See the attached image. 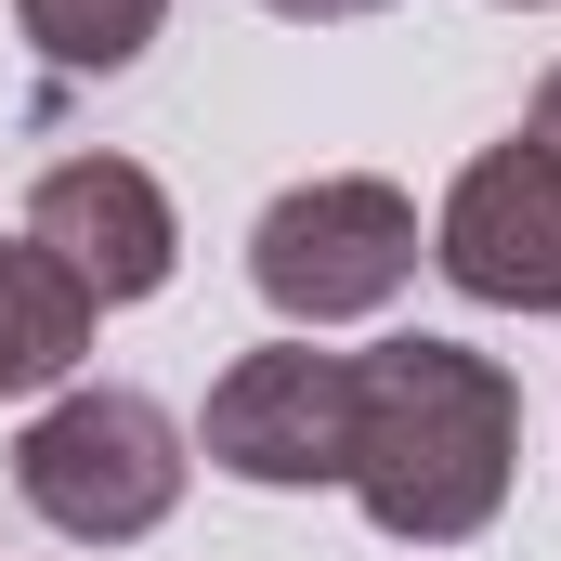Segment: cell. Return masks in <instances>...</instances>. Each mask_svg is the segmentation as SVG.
Listing matches in <instances>:
<instances>
[{
  "instance_id": "277c9868",
  "label": "cell",
  "mask_w": 561,
  "mask_h": 561,
  "mask_svg": "<svg viewBox=\"0 0 561 561\" xmlns=\"http://www.w3.org/2000/svg\"><path fill=\"white\" fill-rule=\"evenodd\" d=\"M209 470L222 483H262V496H313V483H353V353H313V340H262L209 379Z\"/></svg>"
},
{
  "instance_id": "3957f363",
  "label": "cell",
  "mask_w": 561,
  "mask_h": 561,
  "mask_svg": "<svg viewBox=\"0 0 561 561\" xmlns=\"http://www.w3.org/2000/svg\"><path fill=\"white\" fill-rule=\"evenodd\" d=\"M405 275H419V196L379 183V170H313V183H287L249 222V287L300 340L353 327V313H392Z\"/></svg>"
},
{
  "instance_id": "ba28073f",
  "label": "cell",
  "mask_w": 561,
  "mask_h": 561,
  "mask_svg": "<svg viewBox=\"0 0 561 561\" xmlns=\"http://www.w3.org/2000/svg\"><path fill=\"white\" fill-rule=\"evenodd\" d=\"M13 26L39 39V66L118 79V66H144V39L170 26V0H13Z\"/></svg>"
},
{
  "instance_id": "8fae6325",
  "label": "cell",
  "mask_w": 561,
  "mask_h": 561,
  "mask_svg": "<svg viewBox=\"0 0 561 561\" xmlns=\"http://www.w3.org/2000/svg\"><path fill=\"white\" fill-rule=\"evenodd\" d=\"M510 13H549V0H510Z\"/></svg>"
},
{
  "instance_id": "9c48e42d",
  "label": "cell",
  "mask_w": 561,
  "mask_h": 561,
  "mask_svg": "<svg viewBox=\"0 0 561 561\" xmlns=\"http://www.w3.org/2000/svg\"><path fill=\"white\" fill-rule=\"evenodd\" d=\"M262 13H287V26H353V13H392V0H262Z\"/></svg>"
},
{
  "instance_id": "5b68a950",
  "label": "cell",
  "mask_w": 561,
  "mask_h": 561,
  "mask_svg": "<svg viewBox=\"0 0 561 561\" xmlns=\"http://www.w3.org/2000/svg\"><path fill=\"white\" fill-rule=\"evenodd\" d=\"M431 262H444L457 300H483V313H561V144H536V131L483 144L444 183Z\"/></svg>"
},
{
  "instance_id": "30bf717a",
  "label": "cell",
  "mask_w": 561,
  "mask_h": 561,
  "mask_svg": "<svg viewBox=\"0 0 561 561\" xmlns=\"http://www.w3.org/2000/svg\"><path fill=\"white\" fill-rule=\"evenodd\" d=\"M536 144H561V66H549V92H536V118H523Z\"/></svg>"
},
{
  "instance_id": "8992f818",
  "label": "cell",
  "mask_w": 561,
  "mask_h": 561,
  "mask_svg": "<svg viewBox=\"0 0 561 561\" xmlns=\"http://www.w3.org/2000/svg\"><path fill=\"white\" fill-rule=\"evenodd\" d=\"M26 249H39L53 275L92 287V313H118V300H157V287H170L183 222H170V183H157L144 157H53V170L26 183Z\"/></svg>"
},
{
  "instance_id": "7a4b0ae2",
  "label": "cell",
  "mask_w": 561,
  "mask_h": 561,
  "mask_svg": "<svg viewBox=\"0 0 561 561\" xmlns=\"http://www.w3.org/2000/svg\"><path fill=\"white\" fill-rule=\"evenodd\" d=\"M183 470H196L183 457V419L157 392H118V379H79V392H53L39 419L13 431V496L53 536H79V549L157 536L183 510Z\"/></svg>"
},
{
  "instance_id": "6da1fadb",
  "label": "cell",
  "mask_w": 561,
  "mask_h": 561,
  "mask_svg": "<svg viewBox=\"0 0 561 561\" xmlns=\"http://www.w3.org/2000/svg\"><path fill=\"white\" fill-rule=\"evenodd\" d=\"M523 470V392L470 340H379L353 353V510L392 549H470L510 510Z\"/></svg>"
},
{
  "instance_id": "52a82bcc",
  "label": "cell",
  "mask_w": 561,
  "mask_h": 561,
  "mask_svg": "<svg viewBox=\"0 0 561 561\" xmlns=\"http://www.w3.org/2000/svg\"><path fill=\"white\" fill-rule=\"evenodd\" d=\"M92 287L53 275L26 236H0V392H53V379H79V353H92Z\"/></svg>"
}]
</instances>
